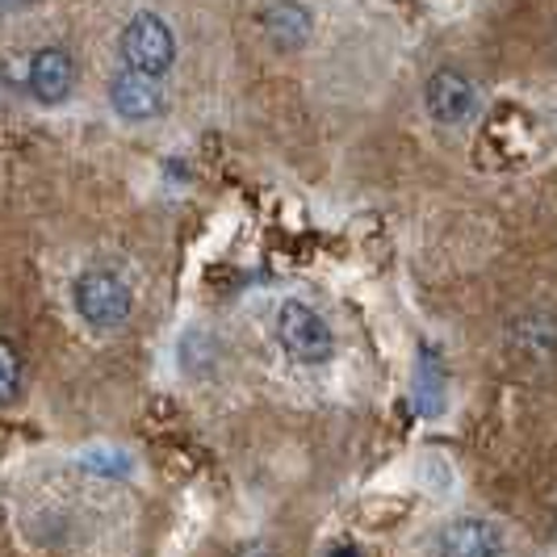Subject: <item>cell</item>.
<instances>
[{
	"instance_id": "cell-4",
	"label": "cell",
	"mask_w": 557,
	"mask_h": 557,
	"mask_svg": "<svg viewBox=\"0 0 557 557\" xmlns=\"http://www.w3.org/2000/svg\"><path fill=\"white\" fill-rule=\"evenodd\" d=\"M423 106L441 126H466L478 113V84L461 67H436L423 84Z\"/></svg>"
},
{
	"instance_id": "cell-5",
	"label": "cell",
	"mask_w": 557,
	"mask_h": 557,
	"mask_svg": "<svg viewBox=\"0 0 557 557\" xmlns=\"http://www.w3.org/2000/svg\"><path fill=\"white\" fill-rule=\"evenodd\" d=\"M26 84L29 97L38 106H63L76 88V59L67 47H38L34 55L26 59Z\"/></svg>"
},
{
	"instance_id": "cell-6",
	"label": "cell",
	"mask_w": 557,
	"mask_h": 557,
	"mask_svg": "<svg viewBox=\"0 0 557 557\" xmlns=\"http://www.w3.org/2000/svg\"><path fill=\"white\" fill-rule=\"evenodd\" d=\"M110 106L126 122H151L164 110V88L139 72H117L110 81Z\"/></svg>"
},
{
	"instance_id": "cell-1",
	"label": "cell",
	"mask_w": 557,
	"mask_h": 557,
	"mask_svg": "<svg viewBox=\"0 0 557 557\" xmlns=\"http://www.w3.org/2000/svg\"><path fill=\"white\" fill-rule=\"evenodd\" d=\"M72 302L92 332H117L135 310V294L110 269H84L72 285Z\"/></svg>"
},
{
	"instance_id": "cell-7",
	"label": "cell",
	"mask_w": 557,
	"mask_h": 557,
	"mask_svg": "<svg viewBox=\"0 0 557 557\" xmlns=\"http://www.w3.org/2000/svg\"><path fill=\"white\" fill-rule=\"evenodd\" d=\"M436 549H441V557H503V536L495 524L466 516V520L445 524Z\"/></svg>"
},
{
	"instance_id": "cell-8",
	"label": "cell",
	"mask_w": 557,
	"mask_h": 557,
	"mask_svg": "<svg viewBox=\"0 0 557 557\" xmlns=\"http://www.w3.org/2000/svg\"><path fill=\"white\" fill-rule=\"evenodd\" d=\"M256 22L264 29V38L281 51H298L310 38V26H314L310 9H302V4H264L256 13Z\"/></svg>"
},
{
	"instance_id": "cell-10",
	"label": "cell",
	"mask_w": 557,
	"mask_h": 557,
	"mask_svg": "<svg viewBox=\"0 0 557 557\" xmlns=\"http://www.w3.org/2000/svg\"><path fill=\"white\" fill-rule=\"evenodd\" d=\"M22 391V361H17V352L0 339V403H13Z\"/></svg>"
},
{
	"instance_id": "cell-11",
	"label": "cell",
	"mask_w": 557,
	"mask_h": 557,
	"mask_svg": "<svg viewBox=\"0 0 557 557\" xmlns=\"http://www.w3.org/2000/svg\"><path fill=\"white\" fill-rule=\"evenodd\" d=\"M327 557H364V554L357 549V545H335V549Z\"/></svg>"
},
{
	"instance_id": "cell-9",
	"label": "cell",
	"mask_w": 557,
	"mask_h": 557,
	"mask_svg": "<svg viewBox=\"0 0 557 557\" xmlns=\"http://www.w3.org/2000/svg\"><path fill=\"white\" fill-rule=\"evenodd\" d=\"M81 466L88 474H101V478H126L131 474V457L122 453V448H88L81 457Z\"/></svg>"
},
{
	"instance_id": "cell-2",
	"label": "cell",
	"mask_w": 557,
	"mask_h": 557,
	"mask_svg": "<svg viewBox=\"0 0 557 557\" xmlns=\"http://www.w3.org/2000/svg\"><path fill=\"white\" fill-rule=\"evenodd\" d=\"M277 339L285 348V357H294L298 364H327L335 352V335L327 327V319L310 302H281L277 310Z\"/></svg>"
},
{
	"instance_id": "cell-3",
	"label": "cell",
	"mask_w": 557,
	"mask_h": 557,
	"mask_svg": "<svg viewBox=\"0 0 557 557\" xmlns=\"http://www.w3.org/2000/svg\"><path fill=\"white\" fill-rule=\"evenodd\" d=\"M122 59L131 63L126 72H139L147 81H156L176 59V34L160 13H135L122 26Z\"/></svg>"
}]
</instances>
